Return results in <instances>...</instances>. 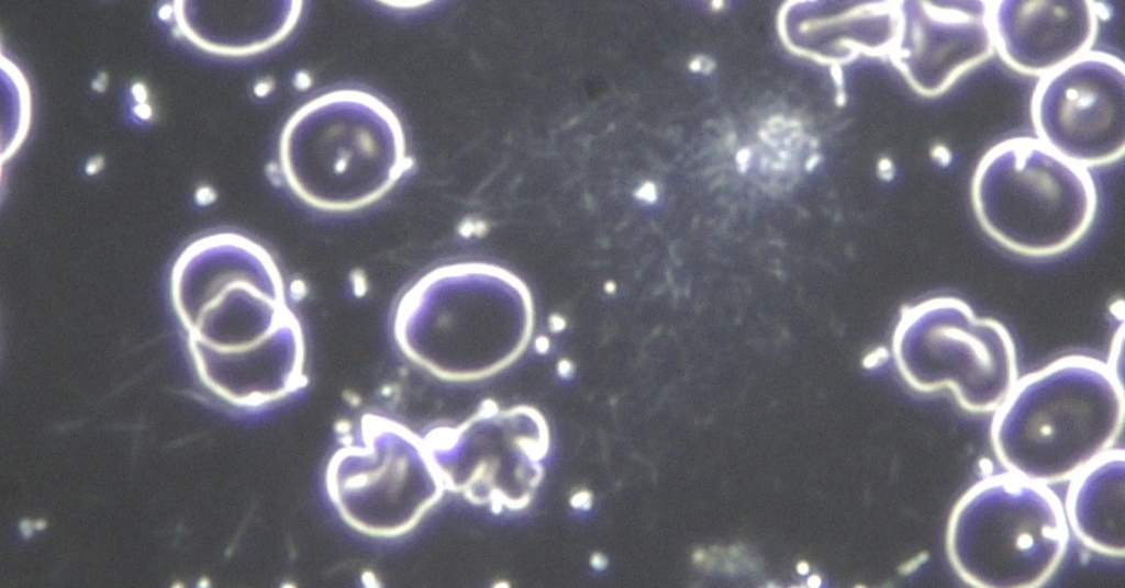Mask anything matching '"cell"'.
<instances>
[{
	"instance_id": "cell-1",
	"label": "cell",
	"mask_w": 1125,
	"mask_h": 588,
	"mask_svg": "<svg viewBox=\"0 0 1125 588\" xmlns=\"http://www.w3.org/2000/svg\"><path fill=\"white\" fill-rule=\"evenodd\" d=\"M528 291L493 265L457 263L421 276L400 298L393 331L401 350L433 374L475 380L508 365L530 339Z\"/></svg>"
},
{
	"instance_id": "cell-2",
	"label": "cell",
	"mask_w": 1125,
	"mask_h": 588,
	"mask_svg": "<svg viewBox=\"0 0 1125 588\" xmlns=\"http://www.w3.org/2000/svg\"><path fill=\"white\" fill-rule=\"evenodd\" d=\"M1124 420L1117 373L1068 355L1016 381L998 406L992 442L1014 475L1039 484L1076 476L1116 440Z\"/></svg>"
},
{
	"instance_id": "cell-3",
	"label": "cell",
	"mask_w": 1125,
	"mask_h": 588,
	"mask_svg": "<svg viewBox=\"0 0 1125 588\" xmlns=\"http://www.w3.org/2000/svg\"><path fill=\"white\" fill-rule=\"evenodd\" d=\"M279 161L290 189L325 211L377 201L411 166L394 112L377 97L353 89L300 106L281 132Z\"/></svg>"
},
{
	"instance_id": "cell-4",
	"label": "cell",
	"mask_w": 1125,
	"mask_h": 588,
	"mask_svg": "<svg viewBox=\"0 0 1125 588\" xmlns=\"http://www.w3.org/2000/svg\"><path fill=\"white\" fill-rule=\"evenodd\" d=\"M209 320L223 371L218 391L254 404L287 396L305 384L301 325L287 303L271 256L253 240L219 236Z\"/></svg>"
},
{
	"instance_id": "cell-5",
	"label": "cell",
	"mask_w": 1125,
	"mask_h": 588,
	"mask_svg": "<svg viewBox=\"0 0 1125 588\" xmlns=\"http://www.w3.org/2000/svg\"><path fill=\"white\" fill-rule=\"evenodd\" d=\"M983 229L1005 248L1047 257L1073 246L1090 227L1098 195L1085 167L1040 139L1014 137L992 147L972 180Z\"/></svg>"
},
{
	"instance_id": "cell-6",
	"label": "cell",
	"mask_w": 1125,
	"mask_h": 588,
	"mask_svg": "<svg viewBox=\"0 0 1125 588\" xmlns=\"http://www.w3.org/2000/svg\"><path fill=\"white\" fill-rule=\"evenodd\" d=\"M1068 536L1058 497L1010 473L987 477L962 496L949 520L947 549L973 586L1032 588L1052 574Z\"/></svg>"
},
{
	"instance_id": "cell-7",
	"label": "cell",
	"mask_w": 1125,
	"mask_h": 588,
	"mask_svg": "<svg viewBox=\"0 0 1125 588\" xmlns=\"http://www.w3.org/2000/svg\"><path fill=\"white\" fill-rule=\"evenodd\" d=\"M892 348L901 375L913 388L948 387L971 411L998 408L1017 381L1015 348L1006 328L976 316L957 297L904 307Z\"/></svg>"
},
{
	"instance_id": "cell-8",
	"label": "cell",
	"mask_w": 1125,
	"mask_h": 588,
	"mask_svg": "<svg viewBox=\"0 0 1125 588\" xmlns=\"http://www.w3.org/2000/svg\"><path fill=\"white\" fill-rule=\"evenodd\" d=\"M326 484L341 516L379 536L410 530L445 488L425 442L380 417L364 419L359 444L336 451Z\"/></svg>"
},
{
	"instance_id": "cell-9",
	"label": "cell",
	"mask_w": 1125,
	"mask_h": 588,
	"mask_svg": "<svg viewBox=\"0 0 1125 588\" xmlns=\"http://www.w3.org/2000/svg\"><path fill=\"white\" fill-rule=\"evenodd\" d=\"M1032 117L1038 139L1077 165L1118 159L1125 148L1124 63L1088 50L1044 75L1034 91Z\"/></svg>"
},
{
	"instance_id": "cell-10",
	"label": "cell",
	"mask_w": 1125,
	"mask_h": 588,
	"mask_svg": "<svg viewBox=\"0 0 1125 588\" xmlns=\"http://www.w3.org/2000/svg\"><path fill=\"white\" fill-rule=\"evenodd\" d=\"M990 10L981 0L900 1L891 60L918 93L944 92L992 54Z\"/></svg>"
},
{
	"instance_id": "cell-11",
	"label": "cell",
	"mask_w": 1125,
	"mask_h": 588,
	"mask_svg": "<svg viewBox=\"0 0 1125 588\" xmlns=\"http://www.w3.org/2000/svg\"><path fill=\"white\" fill-rule=\"evenodd\" d=\"M994 47L1014 69L1046 75L1088 52L1098 29V7L1085 0L991 2Z\"/></svg>"
},
{
	"instance_id": "cell-12",
	"label": "cell",
	"mask_w": 1125,
	"mask_h": 588,
	"mask_svg": "<svg viewBox=\"0 0 1125 588\" xmlns=\"http://www.w3.org/2000/svg\"><path fill=\"white\" fill-rule=\"evenodd\" d=\"M1125 456L1106 451L1077 474L1068 496L1074 533L1089 547L1112 556L1125 553Z\"/></svg>"
},
{
	"instance_id": "cell-13",
	"label": "cell",
	"mask_w": 1125,
	"mask_h": 588,
	"mask_svg": "<svg viewBox=\"0 0 1125 588\" xmlns=\"http://www.w3.org/2000/svg\"><path fill=\"white\" fill-rule=\"evenodd\" d=\"M215 200L214 191L209 186H201L196 192V201L200 205H208Z\"/></svg>"
},
{
	"instance_id": "cell-14",
	"label": "cell",
	"mask_w": 1125,
	"mask_h": 588,
	"mask_svg": "<svg viewBox=\"0 0 1125 588\" xmlns=\"http://www.w3.org/2000/svg\"><path fill=\"white\" fill-rule=\"evenodd\" d=\"M709 61H711V60H710V59H706V58H704V57H701V56H700V57H695V58H693V59H692V60L690 61V64H689V68H690V69H691L692 71H694V72H698V71H703L704 74H706V72L709 74L710 71H709V69H708V68H709V67H710L711 69H713V68H714V63H713V64H710V65H709Z\"/></svg>"
},
{
	"instance_id": "cell-15",
	"label": "cell",
	"mask_w": 1125,
	"mask_h": 588,
	"mask_svg": "<svg viewBox=\"0 0 1125 588\" xmlns=\"http://www.w3.org/2000/svg\"><path fill=\"white\" fill-rule=\"evenodd\" d=\"M134 100L138 103H146L148 99L147 88L142 82H136L131 88Z\"/></svg>"
},
{
	"instance_id": "cell-16",
	"label": "cell",
	"mask_w": 1125,
	"mask_h": 588,
	"mask_svg": "<svg viewBox=\"0 0 1125 588\" xmlns=\"http://www.w3.org/2000/svg\"><path fill=\"white\" fill-rule=\"evenodd\" d=\"M103 166H104L103 157L100 156V155L93 156L86 163V172L88 174H96L97 172H99L103 168Z\"/></svg>"
},
{
	"instance_id": "cell-17",
	"label": "cell",
	"mask_w": 1125,
	"mask_h": 588,
	"mask_svg": "<svg viewBox=\"0 0 1125 588\" xmlns=\"http://www.w3.org/2000/svg\"><path fill=\"white\" fill-rule=\"evenodd\" d=\"M133 112L138 118H142L144 121L149 120L153 115L152 106L147 104V102L136 104L133 108Z\"/></svg>"
},
{
	"instance_id": "cell-18",
	"label": "cell",
	"mask_w": 1125,
	"mask_h": 588,
	"mask_svg": "<svg viewBox=\"0 0 1125 588\" xmlns=\"http://www.w3.org/2000/svg\"><path fill=\"white\" fill-rule=\"evenodd\" d=\"M108 82H109V78H108V75H107L105 72H100V74H99V75H98V76H97V77H96V78H94V79L92 80V82H91V87H92V89H93L94 91H97V92H100V93H101V92H103V91H104V90L107 89Z\"/></svg>"
},
{
	"instance_id": "cell-19",
	"label": "cell",
	"mask_w": 1125,
	"mask_h": 588,
	"mask_svg": "<svg viewBox=\"0 0 1125 588\" xmlns=\"http://www.w3.org/2000/svg\"><path fill=\"white\" fill-rule=\"evenodd\" d=\"M636 195L643 200L653 201L656 196L655 188L651 183H645L641 189H638Z\"/></svg>"
},
{
	"instance_id": "cell-20",
	"label": "cell",
	"mask_w": 1125,
	"mask_h": 588,
	"mask_svg": "<svg viewBox=\"0 0 1125 588\" xmlns=\"http://www.w3.org/2000/svg\"><path fill=\"white\" fill-rule=\"evenodd\" d=\"M590 564L597 570H602L606 567L608 561L606 557L603 556L602 554L594 553L590 558Z\"/></svg>"
},
{
	"instance_id": "cell-21",
	"label": "cell",
	"mask_w": 1125,
	"mask_h": 588,
	"mask_svg": "<svg viewBox=\"0 0 1125 588\" xmlns=\"http://www.w3.org/2000/svg\"><path fill=\"white\" fill-rule=\"evenodd\" d=\"M172 13H174V8L170 4H164L163 7H160V9L158 11V16L163 21H167V20L170 19Z\"/></svg>"
},
{
	"instance_id": "cell-22",
	"label": "cell",
	"mask_w": 1125,
	"mask_h": 588,
	"mask_svg": "<svg viewBox=\"0 0 1125 588\" xmlns=\"http://www.w3.org/2000/svg\"><path fill=\"white\" fill-rule=\"evenodd\" d=\"M795 568H797V572L800 575H802V576L806 575L810 572V566H809V564L805 561L799 562L797 564Z\"/></svg>"
},
{
	"instance_id": "cell-23",
	"label": "cell",
	"mask_w": 1125,
	"mask_h": 588,
	"mask_svg": "<svg viewBox=\"0 0 1125 588\" xmlns=\"http://www.w3.org/2000/svg\"><path fill=\"white\" fill-rule=\"evenodd\" d=\"M806 583H807V585H809L810 587H820V586H821V584H822V579H821V577H820L818 575H811V576H810V577L807 578V581H806Z\"/></svg>"
},
{
	"instance_id": "cell-24",
	"label": "cell",
	"mask_w": 1125,
	"mask_h": 588,
	"mask_svg": "<svg viewBox=\"0 0 1125 588\" xmlns=\"http://www.w3.org/2000/svg\"><path fill=\"white\" fill-rule=\"evenodd\" d=\"M748 159H749V152L746 149H743V150H740L738 152L737 160H738L739 163H745V162L748 161Z\"/></svg>"
}]
</instances>
